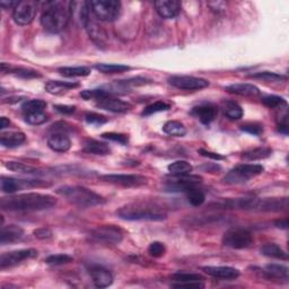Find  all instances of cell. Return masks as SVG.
<instances>
[{"label": "cell", "mask_w": 289, "mask_h": 289, "mask_svg": "<svg viewBox=\"0 0 289 289\" xmlns=\"http://www.w3.org/2000/svg\"><path fill=\"white\" fill-rule=\"evenodd\" d=\"M166 252L165 245L162 242H153L148 246V253L154 258H161Z\"/></svg>", "instance_id": "7bdbcfd3"}, {"label": "cell", "mask_w": 289, "mask_h": 289, "mask_svg": "<svg viewBox=\"0 0 289 289\" xmlns=\"http://www.w3.org/2000/svg\"><path fill=\"white\" fill-rule=\"evenodd\" d=\"M90 236L93 241L104 244H119L123 238V233L115 226L104 225L92 230Z\"/></svg>", "instance_id": "9c48e42d"}, {"label": "cell", "mask_w": 289, "mask_h": 289, "mask_svg": "<svg viewBox=\"0 0 289 289\" xmlns=\"http://www.w3.org/2000/svg\"><path fill=\"white\" fill-rule=\"evenodd\" d=\"M74 261V258L68 254H54L45 259V263L49 266H61Z\"/></svg>", "instance_id": "ab89813d"}, {"label": "cell", "mask_w": 289, "mask_h": 289, "mask_svg": "<svg viewBox=\"0 0 289 289\" xmlns=\"http://www.w3.org/2000/svg\"><path fill=\"white\" fill-rule=\"evenodd\" d=\"M276 226H277L278 228H283V229H287L288 228V219L285 218V219H279L276 221Z\"/></svg>", "instance_id": "f5cc1de1"}, {"label": "cell", "mask_w": 289, "mask_h": 289, "mask_svg": "<svg viewBox=\"0 0 289 289\" xmlns=\"http://www.w3.org/2000/svg\"><path fill=\"white\" fill-rule=\"evenodd\" d=\"M167 169H169L170 173L173 175V177H179V175L190 174L192 170H193V167H192L190 163L187 161H177L170 164Z\"/></svg>", "instance_id": "f546056e"}, {"label": "cell", "mask_w": 289, "mask_h": 289, "mask_svg": "<svg viewBox=\"0 0 289 289\" xmlns=\"http://www.w3.org/2000/svg\"><path fill=\"white\" fill-rule=\"evenodd\" d=\"M223 110L225 115L230 120H240L243 116L242 107L236 102H233V100L225 102L223 105Z\"/></svg>", "instance_id": "1f68e13d"}, {"label": "cell", "mask_w": 289, "mask_h": 289, "mask_svg": "<svg viewBox=\"0 0 289 289\" xmlns=\"http://www.w3.org/2000/svg\"><path fill=\"white\" fill-rule=\"evenodd\" d=\"M1 190L5 193H15L17 191L32 189V188H41V187H49L50 183L41 180H23V179H15V178H1Z\"/></svg>", "instance_id": "ba28073f"}, {"label": "cell", "mask_w": 289, "mask_h": 289, "mask_svg": "<svg viewBox=\"0 0 289 289\" xmlns=\"http://www.w3.org/2000/svg\"><path fill=\"white\" fill-rule=\"evenodd\" d=\"M262 274L268 279H276V280H284L288 282L289 278V270L287 267L282 265H268L262 270Z\"/></svg>", "instance_id": "603a6c76"}, {"label": "cell", "mask_w": 289, "mask_h": 289, "mask_svg": "<svg viewBox=\"0 0 289 289\" xmlns=\"http://www.w3.org/2000/svg\"><path fill=\"white\" fill-rule=\"evenodd\" d=\"M24 236V230L22 227L17 225H8L2 226L1 232H0V243L2 245L11 244L19 240H22Z\"/></svg>", "instance_id": "ac0fdd59"}, {"label": "cell", "mask_w": 289, "mask_h": 289, "mask_svg": "<svg viewBox=\"0 0 289 289\" xmlns=\"http://www.w3.org/2000/svg\"><path fill=\"white\" fill-rule=\"evenodd\" d=\"M48 146L53 152L66 153L71 147V141L66 133L54 132L48 139Z\"/></svg>", "instance_id": "ffe728a7"}, {"label": "cell", "mask_w": 289, "mask_h": 289, "mask_svg": "<svg viewBox=\"0 0 289 289\" xmlns=\"http://www.w3.org/2000/svg\"><path fill=\"white\" fill-rule=\"evenodd\" d=\"M223 243L232 249H246L253 244V236L248 229L232 228L225 233Z\"/></svg>", "instance_id": "52a82bcc"}, {"label": "cell", "mask_w": 289, "mask_h": 289, "mask_svg": "<svg viewBox=\"0 0 289 289\" xmlns=\"http://www.w3.org/2000/svg\"><path fill=\"white\" fill-rule=\"evenodd\" d=\"M79 87L78 83L75 82H61V81H50L45 84V91L52 95L65 94L70 90Z\"/></svg>", "instance_id": "7402d4cb"}, {"label": "cell", "mask_w": 289, "mask_h": 289, "mask_svg": "<svg viewBox=\"0 0 289 289\" xmlns=\"http://www.w3.org/2000/svg\"><path fill=\"white\" fill-rule=\"evenodd\" d=\"M36 8L37 3L35 1H32V0L20 1L12 10V19L20 26L31 24L36 15Z\"/></svg>", "instance_id": "30bf717a"}, {"label": "cell", "mask_w": 289, "mask_h": 289, "mask_svg": "<svg viewBox=\"0 0 289 289\" xmlns=\"http://www.w3.org/2000/svg\"><path fill=\"white\" fill-rule=\"evenodd\" d=\"M90 7L95 17L103 22H113L121 14V2L116 0H94Z\"/></svg>", "instance_id": "5b68a950"}, {"label": "cell", "mask_w": 289, "mask_h": 289, "mask_svg": "<svg viewBox=\"0 0 289 289\" xmlns=\"http://www.w3.org/2000/svg\"><path fill=\"white\" fill-rule=\"evenodd\" d=\"M37 255V251L34 249H25L11 251L1 254L0 257V269H6V268H11L19 265L23 261L35 258Z\"/></svg>", "instance_id": "8fae6325"}, {"label": "cell", "mask_w": 289, "mask_h": 289, "mask_svg": "<svg viewBox=\"0 0 289 289\" xmlns=\"http://www.w3.org/2000/svg\"><path fill=\"white\" fill-rule=\"evenodd\" d=\"M265 167L260 164H241L230 170L225 175L224 182L227 184H241L248 182L258 175L262 174Z\"/></svg>", "instance_id": "8992f818"}, {"label": "cell", "mask_w": 289, "mask_h": 289, "mask_svg": "<svg viewBox=\"0 0 289 289\" xmlns=\"http://www.w3.org/2000/svg\"><path fill=\"white\" fill-rule=\"evenodd\" d=\"M57 204V199L50 194L23 193L18 195L3 196L0 201L2 210L8 211H40L47 210Z\"/></svg>", "instance_id": "6da1fadb"}, {"label": "cell", "mask_w": 289, "mask_h": 289, "mask_svg": "<svg viewBox=\"0 0 289 289\" xmlns=\"http://www.w3.org/2000/svg\"><path fill=\"white\" fill-rule=\"evenodd\" d=\"M186 193L188 196V201H189L192 206H194V207L201 206V204L204 202V200H206V195H204L203 191H201L196 187L188 190Z\"/></svg>", "instance_id": "d590c367"}, {"label": "cell", "mask_w": 289, "mask_h": 289, "mask_svg": "<svg viewBox=\"0 0 289 289\" xmlns=\"http://www.w3.org/2000/svg\"><path fill=\"white\" fill-rule=\"evenodd\" d=\"M198 153L202 155L204 157H208V158H211V160H215V161H223L225 160L224 156H221L220 154H217V153H212V152H209V150L206 149H199Z\"/></svg>", "instance_id": "681fc988"}, {"label": "cell", "mask_w": 289, "mask_h": 289, "mask_svg": "<svg viewBox=\"0 0 289 289\" xmlns=\"http://www.w3.org/2000/svg\"><path fill=\"white\" fill-rule=\"evenodd\" d=\"M249 77L254 78V79H262V81H266V82H285V81H287L286 76L277 74V73H272V71H260V73L250 75Z\"/></svg>", "instance_id": "e575fe53"}, {"label": "cell", "mask_w": 289, "mask_h": 289, "mask_svg": "<svg viewBox=\"0 0 289 289\" xmlns=\"http://www.w3.org/2000/svg\"><path fill=\"white\" fill-rule=\"evenodd\" d=\"M191 114L198 118L201 123L208 125L215 120L217 115V108L212 105L204 104V105H199L192 108Z\"/></svg>", "instance_id": "44dd1931"}, {"label": "cell", "mask_w": 289, "mask_h": 289, "mask_svg": "<svg viewBox=\"0 0 289 289\" xmlns=\"http://www.w3.org/2000/svg\"><path fill=\"white\" fill-rule=\"evenodd\" d=\"M71 16L70 2L50 1L47 2L41 16V24L45 31L60 33L64 31Z\"/></svg>", "instance_id": "7a4b0ae2"}, {"label": "cell", "mask_w": 289, "mask_h": 289, "mask_svg": "<svg viewBox=\"0 0 289 289\" xmlns=\"http://www.w3.org/2000/svg\"><path fill=\"white\" fill-rule=\"evenodd\" d=\"M202 270L211 277L232 280L240 277V271L232 267H203Z\"/></svg>", "instance_id": "d6986e66"}, {"label": "cell", "mask_w": 289, "mask_h": 289, "mask_svg": "<svg viewBox=\"0 0 289 289\" xmlns=\"http://www.w3.org/2000/svg\"><path fill=\"white\" fill-rule=\"evenodd\" d=\"M169 84L182 91H199L209 86L207 79L193 76H172L169 78Z\"/></svg>", "instance_id": "7c38bea8"}, {"label": "cell", "mask_w": 289, "mask_h": 289, "mask_svg": "<svg viewBox=\"0 0 289 289\" xmlns=\"http://www.w3.org/2000/svg\"><path fill=\"white\" fill-rule=\"evenodd\" d=\"M272 154V150L268 147H260L248 150V152L243 153L242 158L245 161H260L268 158Z\"/></svg>", "instance_id": "83f0119b"}, {"label": "cell", "mask_w": 289, "mask_h": 289, "mask_svg": "<svg viewBox=\"0 0 289 289\" xmlns=\"http://www.w3.org/2000/svg\"><path fill=\"white\" fill-rule=\"evenodd\" d=\"M228 93L240 96H257L260 94L259 89L253 84H232L226 87Z\"/></svg>", "instance_id": "484cf974"}, {"label": "cell", "mask_w": 289, "mask_h": 289, "mask_svg": "<svg viewBox=\"0 0 289 289\" xmlns=\"http://www.w3.org/2000/svg\"><path fill=\"white\" fill-rule=\"evenodd\" d=\"M261 253L266 257L278 259V260H288V255L285 251L280 248L279 245L275 244V243H270V244H266L262 246Z\"/></svg>", "instance_id": "f1b7e54d"}, {"label": "cell", "mask_w": 289, "mask_h": 289, "mask_svg": "<svg viewBox=\"0 0 289 289\" xmlns=\"http://www.w3.org/2000/svg\"><path fill=\"white\" fill-rule=\"evenodd\" d=\"M241 130L246 133H250V135L260 136L263 132V125L259 123H246L242 125Z\"/></svg>", "instance_id": "bcb514c9"}, {"label": "cell", "mask_w": 289, "mask_h": 289, "mask_svg": "<svg viewBox=\"0 0 289 289\" xmlns=\"http://www.w3.org/2000/svg\"><path fill=\"white\" fill-rule=\"evenodd\" d=\"M54 110L58 111L61 114H71L76 111V106L73 105H54Z\"/></svg>", "instance_id": "f907efd6"}, {"label": "cell", "mask_w": 289, "mask_h": 289, "mask_svg": "<svg viewBox=\"0 0 289 289\" xmlns=\"http://www.w3.org/2000/svg\"><path fill=\"white\" fill-rule=\"evenodd\" d=\"M99 180H102L104 182L127 188L141 187L147 183V179L137 174H106L99 177Z\"/></svg>", "instance_id": "4fadbf2b"}, {"label": "cell", "mask_w": 289, "mask_h": 289, "mask_svg": "<svg viewBox=\"0 0 289 289\" xmlns=\"http://www.w3.org/2000/svg\"><path fill=\"white\" fill-rule=\"evenodd\" d=\"M52 230L47 227L37 228L34 230V236L39 240H49V238L52 237Z\"/></svg>", "instance_id": "c3c4849f"}, {"label": "cell", "mask_w": 289, "mask_h": 289, "mask_svg": "<svg viewBox=\"0 0 289 289\" xmlns=\"http://www.w3.org/2000/svg\"><path fill=\"white\" fill-rule=\"evenodd\" d=\"M95 69L98 70L102 74H121L129 71L130 67L125 65H116V64H97L95 66Z\"/></svg>", "instance_id": "d6a6232c"}, {"label": "cell", "mask_w": 289, "mask_h": 289, "mask_svg": "<svg viewBox=\"0 0 289 289\" xmlns=\"http://www.w3.org/2000/svg\"><path fill=\"white\" fill-rule=\"evenodd\" d=\"M45 107H47V103H45L44 100L31 99L23 103L22 111L25 115V114H30V113H35V112H44Z\"/></svg>", "instance_id": "836d02e7"}, {"label": "cell", "mask_w": 289, "mask_h": 289, "mask_svg": "<svg viewBox=\"0 0 289 289\" xmlns=\"http://www.w3.org/2000/svg\"><path fill=\"white\" fill-rule=\"evenodd\" d=\"M201 181H202V179L196 177V175H179V177H173V179L166 184L165 190L170 192H187L188 190L198 186Z\"/></svg>", "instance_id": "5bb4252c"}, {"label": "cell", "mask_w": 289, "mask_h": 289, "mask_svg": "<svg viewBox=\"0 0 289 289\" xmlns=\"http://www.w3.org/2000/svg\"><path fill=\"white\" fill-rule=\"evenodd\" d=\"M18 2L16 1H6V0H2L0 1V6H1L2 9H10V8H15L17 6Z\"/></svg>", "instance_id": "816d5d0a"}, {"label": "cell", "mask_w": 289, "mask_h": 289, "mask_svg": "<svg viewBox=\"0 0 289 289\" xmlns=\"http://www.w3.org/2000/svg\"><path fill=\"white\" fill-rule=\"evenodd\" d=\"M56 193L65 198L68 202L78 207L89 208L105 203V199L87 188L77 186H64L58 188Z\"/></svg>", "instance_id": "3957f363"}, {"label": "cell", "mask_w": 289, "mask_h": 289, "mask_svg": "<svg viewBox=\"0 0 289 289\" xmlns=\"http://www.w3.org/2000/svg\"><path fill=\"white\" fill-rule=\"evenodd\" d=\"M25 120L27 123L32 125H40L43 124L45 121H48V115L45 112H35L30 113V114H25Z\"/></svg>", "instance_id": "b9f144b4"}, {"label": "cell", "mask_w": 289, "mask_h": 289, "mask_svg": "<svg viewBox=\"0 0 289 289\" xmlns=\"http://www.w3.org/2000/svg\"><path fill=\"white\" fill-rule=\"evenodd\" d=\"M261 102L263 105H266L269 108H282L283 106L286 107L287 106V102L286 99H284L280 96H276V95H267L263 96Z\"/></svg>", "instance_id": "74e56055"}, {"label": "cell", "mask_w": 289, "mask_h": 289, "mask_svg": "<svg viewBox=\"0 0 289 289\" xmlns=\"http://www.w3.org/2000/svg\"><path fill=\"white\" fill-rule=\"evenodd\" d=\"M174 282H202L203 277L198 274H189V272H178L172 276Z\"/></svg>", "instance_id": "60d3db41"}, {"label": "cell", "mask_w": 289, "mask_h": 289, "mask_svg": "<svg viewBox=\"0 0 289 289\" xmlns=\"http://www.w3.org/2000/svg\"><path fill=\"white\" fill-rule=\"evenodd\" d=\"M85 120L87 123L95 124V125L104 124L107 122V118H105V116L102 114H98V113H94V112L87 113V114L85 115Z\"/></svg>", "instance_id": "f6af8a7d"}, {"label": "cell", "mask_w": 289, "mask_h": 289, "mask_svg": "<svg viewBox=\"0 0 289 289\" xmlns=\"http://www.w3.org/2000/svg\"><path fill=\"white\" fill-rule=\"evenodd\" d=\"M90 275L94 285L98 288H106L111 286L113 283V276L111 272L102 267H92L90 269Z\"/></svg>", "instance_id": "e0dca14e"}, {"label": "cell", "mask_w": 289, "mask_h": 289, "mask_svg": "<svg viewBox=\"0 0 289 289\" xmlns=\"http://www.w3.org/2000/svg\"><path fill=\"white\" fill-rule=\"evenodd\" d=\"M170 108H171L170 104H167L165 102H162V100H158V102H155L153 104H150V105L146 106L144 108V111H142L141 114L144 115V116H149V115L155 114V113L167 111V110H170Z\"/></svg>", "instance_id": "f35d334b"}, {"label": "cell", "mask_w": 289, "mask_h": 289, "mask_svg": "<svg viewBox=\"0 0 289 289\" xmlns=\"http://www.w3.org/2000/svg\"><path fill=\"white\" fill-rule=\"evenodd\" d=\"M83 150L85 153L99 155V156H106V155L111 154V148L108 147V145L95 139H87L84 142Z\"/></svg>", "instance_id": "cb8c5ba5"}, {"label": "cell", "mask_w": 289, "mask_h": 289, "mask_svg": "<svg viewBox=\"0 0 289 289\" xmlns=\"http://www.w3.org/2000/svg\"><path fill=\"white\" fill-rule=\"evenodd\" d=\"M116 215L124 220L161 221L166 218V212L154 204L130 203L116 210Z\"/></svg>", "instance_id": "277c9868"}, {"label": "cell", "mask_w": 289, "mask_h": 289, "mask_svg": "<svg viewBox=\"0 0 289 289\" xmlns=\"http://www.w3.org/2000/svg\"><path fill=\"white\" fill-rule=\"evenodd\" d=\"M9 124H10V121L8 120L7 118H5V116H2V118L0 119V129L1 130L6 129L7 127H9Z\"/></svg>", "instance_id": "db71d44e"}, {"label": "cell", "mask_w": 289, "mask_h": 289, "mask_svg": "<svg viewBox=\"0 0 289 289\" xmlns=\"http://www.w3.org/2000/svg\"><path fill=\"white\" fill-rule=\"evenodd\" d=\"M102 138L111 141L119 142L121 145H127L129 142V137L124 133H116V132H105L102 135Z\"/></svg>", "instance_id": "ee69618b"}, {"label": "cell", "mask_w": 289, "mask_h": 289, "mask_svg": "<svg viewBox=\"0 0 289 289\" xmlns=\"http://www.w3.org/2000/svg\"><path fill=\"white\" fill-rule=\"evenodd\" d=\"M96 106L113 113H125L132 108V105L130 103L124 102L122 99L114 98L112 96L97 100Z\"/></svg>", "instance_id": "9a60e30c"}, {"label": "cell", "mask_w": 289, "mask_h": 289, "mask_svg": "<svg viewBox=\"0 0 289 289\" xmlns=\"http://www.w3.org/2000/svg\"><path fill=\"white\" fill-rule=\"evenodd\" d=\"M6 167L8 170L17 172V173H25V174H32V173H39V170L35 167L24 164V163L19 162H7Z\"/></svg>", "instance_id": "8d00e7d4"}, {"label": "cell", "mask_w": 289, "mask_h": 289, "mask_svg": "<svg viewBox=\"0 0 289 289\" xmlns=\"http://www.w3.org/2000/svg\"><path fill=\"white\" fill-rule=\"evenodd\" d=\"M173 288H188V289H202L204 285L202 282H175L172 284Z\"/></svg>", "instance_id": "7dc6e473"}, {"label": "cell", "mask_w": 289, "mask_h": 289, "mask_svg": "<svg viewBox=\"0 0 289 289\" xmlns=\"http://www.w3.org/2000/svg\"><path fill=\"white\" fill-rule=\"evenodd\" d=\"M163 131L169 136L184 137L187 133V129L179 121H167L164 127H163Z\"/></svg>", "instance_id": "4dcf8cb0"}, {"label": "cell", "mask_w": 289, "mask_h": 289, "mask_svg": "<svg viewBox=\"0 0 289 289\" xmlns=\"http://www.w3.org/2000/svg\"><path fill=\"white\" fill-rule=\"evenodd\" d=\"M155 8L158 15L163 18H175L181 11V2L177 0H160L155 2Z\"/></svg>", "instance_id": "2e32d148"}, {"label": "cell", "mask_w": 289, "mask_h": 289, "mask_svg": "<svg viewBox=\"0 0 289 289\" xmlns=\"http://www.w3.org/2000/svg\"><path fill=\"white\" fill-rule=\"evenodd\" d=\"M26 137L23 132H2L0 135V142L6 148H16L23 145Z\"/></svg>", "instance_id": "d4e9b609"}, {"label": "cell", "mask_w": 289, "mask_h": 289, "mask_svg": "<svg viewBox=\"0 0 289 289\" xmlns=\"http://www.w3.org/2000/svg\"><path fill=\"white\" fill-rule=\"evenodd\" d=\"M60 75L64 77L74 78V77H85L91 74L89 67H61L58 69Z\"/></svg>", "instance_id": "4316f807"}]
</instances>
